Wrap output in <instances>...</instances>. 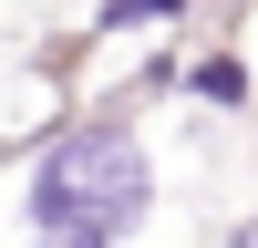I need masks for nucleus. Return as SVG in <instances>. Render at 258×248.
Returning <instances> with one entry per match:
<instances>
[{
    "instance_id": "obj_3",
    "label": "nucleus",
    "mask_w": 258,
    "mask_h": 248,
    "mask_svg": "<svg viewBox=\"0 0 258 248\" xmlns=\"http://www.w3.org/2000/svg\"><path fill=\"white\" fill-rule=\"evenodd\" d=\"M176 0H103V21H165Z\"/></svg>"
},
{
    "instance_id": "obj_2",
    "label": "nucleus",
    "mask_w": 258,
    "mask_h": 248,
    "mask_svg": "<svg viewBox=\"0 0 258 248\" xmlns=\"http://www.w3.org/2000/svg\"><path fill=\"white\" fill-rule=\"evenodd\" d=\"M186 83H197L207 103H238V93H248V73H238V62H227V52H207V62H197V73H186Z\"/></svg>"
},
{
    "instance_id": "obj_1",
    "label": "nucleus",
    "mask_w": 258,
    "mask_h": 248,
    "mask_svg": "<svg viewBox=\"0 0 258 248\" xmlns=\"http://www.w3.org/2000/svg\"><path fill=\"white\" fill-rule=\"evenodd\" d=\"M145 217V155L124 124H73L31 165V227L52 248H114Z\"/></svg>"
}]
</instances>
